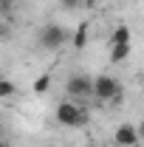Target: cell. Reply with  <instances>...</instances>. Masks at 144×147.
<instances>
[{
    "mask_svg": "<svg viewBox=\"0 0 144 147\" xmlns=\"http://www.w3.org/2000/svg\"><path fill=\"white\" fill-rule=\"evenodd\" d=\"M90 96H96L99 102H122L124 99V88L108 76V74H99L93 82H90Z\"/></svg>",
    "mask_w": 144,
    "mask_h": 147,
    "instance_id": "cell-1",
    "label": "cell"
},
{
    "mask_svg": "<svg viewBox=\"0 0 144 147\" xmlns=\"http://www.w3.org/2000/svg\"><path fill=\"white\" fill-rule=\"evenodd\" d=\"M68 42V28L59 26V23H45L40 28V45L45 51H59L62 45Z\"/></svg>",
    "mask_w": 144,
    "mask_h": 147,
    "instance_id": "cell-2",
    "label": "cell"
},
{
    "mask_svg": "<svg viewBox=\"0 0 144 147\" xmlns=\"http://www.w3.org/2000/svg\"><path fill=\"white\" fill-rule=\"evenodd\" d=\"M54 119L62 127H79V105H76L73 99H62V102L57 105Z\"/></svg>",
    "mask_w": 144,
    "mask_h": 147,
    "instance_id": "cell-3",
    "label": "cell"
},
{
    "mask_svg": "<svg viewBox=\"0 0 144 147\" xmlns=\"http://www.w3.org/2000/svg\"><path fill=\"white\" fill-rule=\"evenodd\" d=\"M90 76H85V74H71L68 76V82H65V93L71 96L73 102L76 99H88L90 96Z\"/></svg>",
    "mask_w": 144,
    "mask_h": 147,
    "instance_id": "cell-4",
    "label": "cell"
},
{
    "mask_svg": "<svg viewBox=\"0 0 144 147\" xmlns=\"http://www.w3.org/2000/svg\"><path fill=\"white\" fill-rule=\"evenodd\" d=\"M113 142H116V147H139V142H141L139 127H133V125H119L116 133H113Z\"/></svg>",
    "mask_w": 144,
    "mask_h": 147,
    "instance_id": "cell-5",
    "label": "cell"
},
{
    "mask_svg": "<svg viewBox=\"0 0 144 147\" xmlns=\"http://www.w3.org/2000/svg\"><path fill=\"white\" fill-rule=\"evenodd\" d=\"M130 42H113V48H110V62H124L127 57H130Z\"/></svg>",
    "mask_w": 144,
    "mask_h": 147,
    "instance_id": "cell-6",
    "label": "cell"
},
{
    "mask_svg": "<svg viewBox=\"0 0 144 147\" xmlns=\"http://www.w3.org/2000/svg\"><path fill=\"white\" fill-rule=\"evenodd\" d=\"M48 88H51V74H40V76L34 79V85H31V91H34L37 96L48 93Z\"/></svg>",
    "mask_w": 144,
    "mask_h": 147,
    "instance_id": "cell-7",
    "label": "cell"
},
{
    "mask_svg": "<svg viewBox=\"0 0 144 147\" xmlns=\"http://www.w3.org/2000/svg\"><path fill=\"white\" fill-rule=\"evenodd\" d=\"M88 45V23H79V28H76V34H73V48L79 51V48H85Z\"/></svg>",
    "mask_w": 144,
    "mask_h": 147,
    "instance_id": "cell-8",
    "label": "cell"
},
{
    "mask_svg": "<svg viewBox=\"0 0 144 147\" xmlns=\"http://www.w3.org/2000/svg\"><path fill=\"white\" fill-rule=\"evenodd\" d=\"M14 93H17V85H14L11 79H3V76H0V99H11Z\"/></svg>",
    "mask_w": 144,
    "mask_h": 147,
    "instance_id": "cell-9",
    "label": "cell"
},
{
    "mask_svg": "<svg viewBox=\"0 0 144 147\" xmlns=\"http://www.w3.org/2000/svg\"><path fill=\"white\" fill-rule=\"evenodd\" d=\"M110 40H113V42H130V28H127V26H119Z\"/></svg>",
    "mask_w": 144,
    "mask_h": 147,
    "instance_id": "cell-10",
    "label": "cell"
},
{
    "mask_svg": "<svg viewBox=\"0 0 144 147\" xmlns=\"http://www.w3.org/2000/svg\"><path fill=\"white\" fill-rule=\"evenodd\" d=\"M59 6H62L65 11H73L76 6H82V0H59Z\"/></svg>",
    "mask_w": 144,
    "mask_h": 147,
    "instance_id": "cell-11",
    "label": "cell"
},
{
    "mask_svg": "<svg viewBox=\"0 0 144 147\" xmlns=\"http://www.w3.org/2000/svg\"><path fill=\"white\" fill-rule=\"evenodd\" d=\"M88 122H90V113H88L85 108H79V127H85Z\"/></svg>",
    "mask_w": 144,
    "mask_h": 147,
    "instance_id": "cell-12",
    "label": "cell"
},
{
    "mask_svg": "<svg viewBox=\"0 0 144 147\" xmlns=\"http://www.w3.org/2000/svg\"><path fill=\"white\" fill-rule=\"evenodd\" d=\"M11 37V28H9V23H0V40H9Z\"/></svg>",
    "mask_w": 144,
    "mask_h": 147,
    "instance_id": "cell-13",
    "label": "cell"
},
{
    "mask_svg": "<svg viewBox=\"0 0 144 147\" xmlns=\"http://www.w3.org/2000/svg\"><path fill=\"white\" fill-rule=\"evenodd\" d=\"M82 3H85V6H99L102 0H82Z\"/></svg>",
    "mask_w": 144,
    "mask_h": 147,
    "instance_id": "cell-14",
    "label": "cell"
},
{
    "mask_svg": "<svg viewBox=\"0 0 144 147\" xmlns=\"http://www.w3.org/2000/svg\"><path fill=\"white\" fill-rule=\"evenodd\" d=\"M3 144H6V142H3V139H0V147H3Z\"/></svg>",
    "mask_w": 144,
    "mask_h": 147,
    "instance_id": "cell-15",
    "label": "cell"
},
{
    "mask_svg": "<svg viewBox=\"0 0 144 147\" xmlns=\"http://www.w3.org/2000/svg\"><path fill=\"white\" fill-rule=\"evenodd\" d=\"M85 147H96V144H85Z\"/></svg>",
    "mask_w": 144,
    "mask_h": 147,
    "instance_id": "cell-16",
    "label": "cell"
},
{
    "mask_svg": "<svg viewBox=\"0 0 144 147\" xmlns=\"http://www.w3.org/2000/svg\"><path fill=\"white\" fill-rule=\"evenodd\" d=\"M3 147H9V144H3Z\"/></svg>",
    "mask_w": 144,
    "mask_h": 147,
    "instance_id": "cell-17",
    "label": "cell"
}]
</instances>
